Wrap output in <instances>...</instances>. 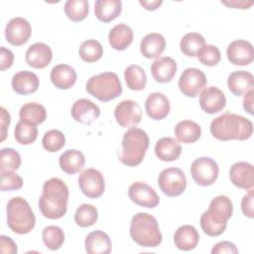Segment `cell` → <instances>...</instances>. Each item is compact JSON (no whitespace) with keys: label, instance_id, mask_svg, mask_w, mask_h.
<instances>
[{"label":"cell","instance_id":"49","mask_svg":"<svg viewBox=\"0 0 254 254\" xmlns=\"http://www.w3.org/2000/svg\"><path fill=\"white\" fill-rule=\"evenodd\" d=\"M0 115H1V139L0 141L3 142L7 137V130L10 125L11 117L9 112L2 106L0 107Z\"/></svg>","mask_w":254,"mask_h":254},{"label":"cell","instance_id":"22","mask_svg":"<svg viewBox=\"0 0 254 254\" xmlns=\"http://www.w3.org/2000/svg\"><path fill=\"white\" fill-rule=\"evenodd\" d=\"M151 73L153 78L160 83L170 82L177 71V63L170 57L158 58L151 64Z\"/></svg>","mask_w":254,"mask_h":254},{"label":"cell","instance_id":"8","mask_svg":"<svg viewBox=\"0 0 254 254\" xmlns=\"http://www.w3.org/2000/svg\"><path fill=\"white\" fill-rule=\"evenodd\" d=\"M158 185L161 190L168 196L181 195L187 188V178L179 168H167L158 177Z\"/></svg>","mask_w":254,"mask_h":254},{"label":"cell","instance_id":"9","mask_svg":"<svg viewBox=\"0 0 254 254\" xmlns=\"http://www.w3.org/2000/svg\"><path fill=\"white\" fill-rule=\"evenodd\" d=\"M218 174L217 163L209 157L195 159L190 167V175L193 181L201 187L211 186L216 181Z\"/></svg>","mask_w":254,"mask_h":254},{"label":"cell","instance_id":"30","mask_svg":"<svg viewBox=\"0 0 254 254\" xmlns=\"http://www.w3.org/2000/svg\"><path fill=\"white\" fill-rule=\"evenodd\" d=\"M121 11L122 2L120 0H97L94 4L95 17L103 23L115 20Z\"/></svg>","mask_w":254,"mask_h":254},{"label":"cell","instance_id":"29","mask_svg":"<svg viewBox=\"0 0 254 254\" xmlns=\"http://www.w3.org/2000/svg\"><path fill=\"white\" fill-rule=\"evenodd\" d=\"M166 48V40L159 33L146 35L140 44V52L147 59H158Z\"/></svg>","mask_w":254,"mask_h":254},{"label":"cell","instance_id":"19","mask_svg":"<svg viewBox=\"0 0 254 254\" xmlns=\"http://www.w3.org/2000/svg\"><path fill=\"white\" fill-rule=\"evenodd\" d=\"M26 63L34 68H45L53 59L52 49L44 43H35L26 51Z\"/></svg>","mask_w":254,"mask_h":254},{"label":"cell","instance_id":"45","mask_svg":"<svg viewBox=\"0 0 254 254\" xmlns=\"http://www.w3.org/2000/svg\"><path fill=\"white\" fill-rule=\"evenodd\" d=\"M248 193L245 194L241 200V210L242 213L248 218L254 217V209H253V189L248 190Z\"/></svg>","mask_w":254,"mask_h":254},{"label":"cell","instance_id":"7","mask_svg":"<svg viewBox=\"0 0 254 254\" xmlns=\"http://www.w3.org/2000/svg\"><path fill=\"white\" fill-rule=\"evenodd\" d=\"M86 91L102 102H108L122 93V85L115 72L106 71L89 77L85 84Z\"/></svg>","mask_w":254,"mask_h":254},{"label":"cell","instance_id":"6","mask_svg":"<svg viewBox=\"0 0 254 254\" xmlns=\"http://www.w3.org/2000/svg\"><path fill=\"white\" fill-rule=\"evenodd\" d=\"M8 227L17 234H27L36 224V216L26 199L21 196L12 197L6 207Z\"/></svg>","mask_w":254,"mask_h":254},{"label":"cell","instance_id":"12","mask_svg":"<svg viewBox=\"0 0 254 254\" xmlns=\"http://www.w3.org/2000/svg\"><path fill=\"white\" fill-rule=\"evenodd\" d=\"M114 117L121 127L130 129L136 127L141 122L142 110L136 101L127 99L116 105Z\"/></svg>","mask_w":254,"mask_h":254},{"label":"cell","instance_id":"27","mask_svg":"<svg viewBox=\"0 0 254 254\" xmlns=\"http://www.w3.org/2000/svg\"><path fill=\"white\" fill-rule=\"evenodd\" d=\"M182 147L180 143L172 137H163L156 142L155 154L163 162H173L180 158Z\"/></svg>","mask_w":254,"mask_h":254},{"label":"cell","instance_id":"50","mask_svg":"<svg viewBox=\"0 0 254 254\" xmlns=\"http://www.w3.org/2000/svg\"><path fill=\"white\" fill-rule=\"evenodd\" d=\"M222 4L231 7V8H237V9H249L253 5V1H237V0H231V1H221Z\"/></svg>","mask_w":254,"mask_h":254},{"label":"cell","instance_id":"46","mask_svg":"<svg viewBox=\"0 0 254 254\" xmlns=\"http://www.w3.org/2000/svg\"><path fill=\"white\" fill-rule=\"evenodd\" d=\"M212 254H237L238 249L236 248L235 244L230 242V241H220L216 243L212 249H211Z\"/></svg>","mask_w":254,"mask_h":254},{"label":"cell","instance_id":"14","mask_svg":"<svg viewBox=\"0 0 254 254\" xmlns=\"http://www.w3.org/2000/svg\"><path fill=\"white\" fill-rule=\"evenodd\" d=\"M128 195L135 204L147 208H154L160 202L156 190L142 182L133 183L128 189Z\"/></svg>","mask_w":254,"mask_h":254},{"label":"cell","instance_id":"23","mask_svg":"<svg viewBox=\"0 0 254 254\" xmlns=\"http://www.w3.org/2000/svg\"><path fill=\"white\" fill-rule=\"evenodd\" d=\"M227 86L235 96H243L254 87L253 74L246 70H236L229 74Z\"/></svg>","mask_w":254,"mask_h":254},{"label":"cell","instance_id":"44","mask_svg":"<svg viewBox=\"0 0 254 254\" xmlns=\"http://www.w3.org/2000/svg\"><path fill=\"white\" fill-rule=\"evenodd\" d=\"M23 187V179L14 172H1V190L11 191L20 190Z\"/></svg>","mask_w":254,"mask_h":254},{"label":"cell","instance_id":"2","mask_svg":"<svg viewBox=\"0 0 254 254\" xmlns=\"http://www.w3.org/2000/svg\"><path fill=\"white\" fill-rule=\"evenodd\" d=\"M209 129L211 135L219 141H244L252 136L253 124L241 115L225 112L211 121Z\"/></svg>","mask_w":254,"mask_h":254},{"label":"cell","instance_id":"25","mask_svg":"<svg viewBox=\"0 0 254 254\" xmlns=\"http://www.w3.org/2000/svg\"><path fill=\"white\" fill-rule=\"evenodd\" d=\"M84 246L88 254H108L112 249L109 236L101 230L88 233L84 240Z\"/></svg>","mask_w":254,"mask_h":254},{"label":"cell","instance_id":"5","mask_svg":"<svg viewBox=\"0 0 254 254\" xmlns=\"http://www.w3.org/2000/svg\"><path fill=\"white\" fill-rule=\"evenodd\" d=\"M129 233L142 247L155 248L161 244L163 238L157 219L146 212H138L132 217Z\"/></svg>","mask_w":254,"mask_h":254},{"label":"cell","instance_id":"1","mask_svg":"<svg viewBox=\"0 0 254 254\" xmlns=\"http://www.w3.org/2000/svg\"><path fill=\"white\" fill-rule=\"evenodd\" d=\"M68 188L59 178H51L43 185V192L39 198V209L49 219H60L66 213Z\"/></svg>","mask_w":254,"mask_h":254},{"label":"cell","instance_id":"42","mask_svg":"<svg viewBox=\"0 0 254 254\" xmlns=\"http://www.w3.org/2000/svg\"><path fill=\"white\" fill-rule=\"evenodd\" d=\"M42 144L45 150L50 153H55L64 148L65 145V137L62 131L52 129L45 133L42 139Z\"/></svg>","mask_w":254,"mask_h":254},{"label":"cell","instance_id":"11","mask_svg":"<svg viewBox=\"0 0 254 254\" xmlns=\"http://www.w3.org/2000/svg\"><path fill=\"white\" fill-rule=\"evenodd\" d=\"M77 181L81 192L89 198H98L104 192V178L96 169L88 168L84 170L79 175Z\"/></svg>","mask_w":254,"mask_h":254},{"label":"cell","instance_id":"36","mask_svg":"<svg viewBox=\"0 0 254 254\" xmlns=\"http://www.w3.org/2000/svg\"><path fill=\"white\" fill-rule=\"evenodd\" d=\"M89 11V5L86 0H68L64 4V13L72 22L83 21Z\"/></svg>","mask_w":254,"mask_h":254},{"label":"cell","instance_id":"34","mask_svg":"<svg viewBox=\"0 0 254 254\" xmlns=\"http://www.w3.org/2000/svg\"><path fill=\"white\" fill-rule=\"evenodd\" d=\"M124 78L127 87L131 90H143L147 83V75L143 67L137 64H131L124 70Z\"/></svg>","mask_w":254,"mask_h":254},{"label":"cell","instance_id":"3","mask_svg":"<svg viewBox=\"0 0 254 254\" xmlns=\"http://www.w3.org/2000/svg\"><path fill=\"white\" fill-rule=\"evenodd\" d=\"M233 204L226 195H217L211 199L208 209L204 211L199 219L203 232L211 237L218 236L227 227V221L232 216Z\"/></svg>","mask_w":254,"mask_h":254},{"label":"cell","instance_id":"41","mask_svg":"<svg viewBox=\"0 0 254 254\" xmlns=\"http://www.w3.org/2000/svg\"><path fill=\"white\" fill-rule=\"evenodd\" d=\"M21 165L20 154L12 148H3L0 151V171L15 172Z\"/></svg>","mask_w":254,"mask_h":254},{"label":"cell","instance_id":"15","mask_svg":"<svg viewBox=\"0 0 254 254\" xmlns=\"http://www.w3.org/2000/svg\"><path fill=\"white\" fill-rule=\"evenodd\" d=\"M228 61L234 65H247L253 62L254 49L246 40H235L231 42L226 50Z\"/></svg>","mask_w":254,"mask_h":254},{"label":"cell","instance_id":"35","mask_svg":"<svg viewBox=\"0 0 254 254\" xmlns=\"http://www.w3.org/2000/svg\"><path fill=\"white\" fill-rule=\"evenodd\" d=\"M205 45V40L202 35L198 33L186 34L180 43L182 53L187 57H196L201 48Z\"/></svg>","mask_w":254,"mask_h":254},{"label":"cell","instance_id":"43","mask_svg":"<svg viewBox=\"0 0 254 254\" xmlns=\"http://www.w3.org/2000/svg\"><path fill=\"white\" fill-rule=\"evenodd\" d=\"M198 61L207 66L216 65L221 60V54L217 47L212 45H204L198 52Z\"/></svg>","mask_w":254,"mask_h":254},{"label":"cell","instance_id":"52","mask_svg":"<svg viewBox=\"0 0 254 254\" xmlns=\"http://www.w3.org/2000/svg\"><path fill=\"white\" fill-rule=\"evenodd\" d=\"M139 3L144 9H146L148 11H155L163 4V1L162 0H151V1L150 0H140Z\"/></svg>","mask_w":254,"mask_h":254},{"label":"cell","instance_id":"20","mask_svg":"<svg viewBox=\"0 0 254 254\" xmlns=\"http://www.w3.org/2000/svg\"><path fill=\"white\" fill-rule=\"evenodd\" d=\"M170 109V101L162 92H153L146 98L145 110L147 115L153 120H162L166 118Z\"/></svg>","mask_w":254,"mask_h":254},{"label":"cell","instance_id":"26","mask_svg":"<svg viewBox=\"0 0 254 254\" xmlns=\"http://www.w3.org/2000/svg\"><path fill=\"white\" fill-rule=\"evenodd\" d=\"M199 241L197 230L190 224L180 226L174 234V242L178 249L183 251H190L194 249Z\"/></svg>","mask_w":254,"mask_h":254},{"label":"cell","instance_id":"10","mask_svg":"<svg viewBox=\"0 0 254 254\" xmlns=\"http://www.w3.org/2000/svg\"><path fill=\"white\" fill-rule=\"evenodd\" d=\"M207 79L203 71L196 67L186 68L179 78V88L187 97H196L205 87Z\"/></svg>","mask_w":254,"mask_h":254},{"label":"cell","instance_id":"51","mask_svg":"<svg viewBox=\"0 0 254 254\" xmlns=\"http://www.w3.org/2000/svg\"><path fill=\"white\" fill-rule=\"evenodd\" d=\"M253 94H254V90L251 89L244 95V99H243V108L249 114H253Z\"/></svg>","mask_w":254,"mask_h":254},{"label":"cell","instance_id":"16","mask_svg":"<svg viewBox=\"0 0 254 254\" xmlns=\"http://www.w3.org/2000/svg\"><path fill=\"white\" fill-rule=\"evenodd\" d=\"M199 105L205 113L214 114L225 107L226 97L219 88L208 86L203 88L200 92Z\"/></svg>","mask_w":254,"mask_h":254},{"label":"cell","instance_id":"32","mask_svg":"<svg viewBox=\"0 0 254 254\" xmlns=\"http://www.w3.org/2000/svg\"><path fill=\"white\" fill-rule=\"evenodd\" d=\"M175 136L177 140L184 144L196 142L201 135L200 126L191 120L180 121L175 127Z\"/></svg>","mask_w":254,"mask_h":254},{"label":"cell","instance_id":"31","mask_svg":"<svg viewBox=\"0 0 254 254\" xmlns=\"http://www.w3.org/2000/svg\"><path fill=\"white\" fill-rule=\"evenodd\" d=\"M85 164L84 155L75 149H69L64 152L59 159V165L65 174L73 175L81 171Z\"/></svg>","mask_w":254,"mask_h":254},{"label":"cell","instance_id":"47","mask_svg":"<svg viewBox=\"0 0 254 254\" xmlns=\"http://www.w3.org/2000/svg\"><path fill=\"white\" fill-rule=\"evenodd\" d=\"M0 61H1L0 69L5 70L12 66L13 62H14V54L12 53L11 50H9L5 47H1L0 48Z\"/></svg>","mask_w":254,"mask_h":254},{"label":"cell","instance_id":"37","mask_svg":"<svg viewBox=\"0 0 254 254\" xmlns=\"http://www.w3.org/2000/svg\"><path fill=\"white\" fill-rule=\"evenodd\" d=\"M78 54L81 60L85 63H95L101 59L103 55L102 45L93 39L84 41L79 49Z\"/></svg>","mask_w":254,"mask_h":254},{"label":"cell","instance_id":"39","mask_svg":"<svg viewBox=\"0 0 254 254\" xmlns=\"http://www.w3.org/2000/svg\"><path fill=\"white\" fill-rule=\"evenodd\" d=\"M98 218V211L95 206L88 203H82L74 212V221L79 227L92 226Z\"/></svg>","mask_w":254,"mask_h":254},{"label":"cell","instance_id":"18","mask_svg":"<svg viewBox=\"0 0 254 254\" xmlns=\"http://www.w3.org/2000/svg\"><path fill=\"white\" fill-rule=\"evenodd\" d=\"M229 178L235 187L251 190L254 184V168L247 162H236L229 170Z\"/></svg>","mask_w":254,"mask_h":254},{"label":"cell","instance_id":"17","mask_svg":"<svg viewBox=\"0 0 254 254\" xmlns=\"http://www.w3.org/2000/svg\"><path fill=\"white\" fill-rule=\"evenodd\" d=\"M70 114L72 119L76 122L90 125L99 117L100 109L91 100L80 98L77 99L71 106Z\"/></svg>","mask_w":254,"mask_h":254},{"label":"cell","instance_id":"33","mask_svg":"<svg viewBox=\"0 0 254 254\" xmlns=\"http://www.w3.org/2000/svg\"><path fill=\"white\" fill-rule=\"evenodd\" d=\"M19 116L20 120L37 126L46 120L47 111L42 104L37 102H29L21 107Z\"/></svg>","mask_w":254,"mask_h":254},{"label":"cell","instance_id":"21","mask_svg":"<svg viewBox=\"0 0 254 254\" xmlns=\"http://www.w3.org/2000/svg\"><path fill=\"white\" fill-rule=\"evenodd\" d=\"M11 84L16 93L20 95H28L38 90L40 80L36 73L29 70H21L13 75Z\"/></svg>","mask_w":254,"mask_h":254},{"label":"cell","instance_id":"28","mask_svg":"<svg viewBox=\"0 0 254 254\" xmlns=\"http://www.w3.org/2000/svg\"><path fill=\"white\" fill-rule=\"evenodd\" d=\"M133 36L132 29L128 25L120 23L110 30L108 34V42L114 50L124 51L132 44Z\"/></svg>","mask_w":254,"mask_h":254},{"label":"cell","instance_id":"13","mask_svg":"<svg viewBox=\"0 0 254 254\" xmlns=\"http://www.w3.org/2000/svg\"><path fill=\"white\" fill-rule=\"evenodd\" d=\"M31 34L32 27L30 23L22 17L11 19L5 28L6 41L16 47L26 44L29 41Z\"/></svg>","mask_w":254,"mask_h":254},{"label":"cell","instance_id":"38","mask_svg":"<svg viewBox=\"0 0 254 254\" xmlns=\"http://www.w3.org/2000/svg\"><path fill=\"white\" fill-rule=\"evenodd\" d=\"M42 238L45 246L50 250H58L64 242V230L56 225H49L43 229Z\"/></svg>","mask_w":254,"mask_h":254},{"label":"cell","instance_id":"4","mask_svg":"<svg viewBox=\"0 0 254 254\" xmlns=\"http://www.w3.org/2000/svg\"><path fill=\"white\" fill-rule=\"evenodd\" d=\"M148 134L139 128L128 129L122 138L121 149L118 152L120 162L127 167L140 165L149 147Z\"/></svg>","mask_w":254,"mask_h":254},{"label":"cell","instance_id":"24","mask_svg":"<svg viewBox=\"0 0 254 254\" xmlns=\"http://www.w3.org/2000/svg\"><path fill=\"white\" fill-rule=\"evenodd\" d=\"M50 77L57 88L69 89L76 81V72L72 66L61 64L52 68Z\"/></svg>","mask_w":254,"mask_h":254},{"label":"cell","instance_id":"40","mask_svg":"<svg viewBox=\"0 0 254 254\" xmlns=\"http://www.w3.org/2000/svg\"><path fill=\"white\" fill-rule=\"evenodd\" d=\"M14 137L21 145H30L34 143L38 137V128L33 124L20 120L16 124Z\"/></svg>","mask_w":254,"mask_h":254},{"label":"cell","instance_id":"48","mask_svg":"<svg viewBox=\"0 0 254 254\" xmlns=\"http://www.w3.org/2000/svg\"><path fill=\"white\" fill-rule=\"evenodd\" d=\"M0 245H1V252L3 254H16L18 252L16 243L9 236L1 235L0 236Z\"/></svg>","mask_w":254,"mask_h":254}]
</instances>
